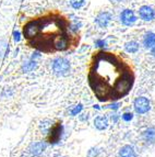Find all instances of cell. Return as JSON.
Here are the masks:
<instances>
[{
	"instance_id": "cb8c5ba5",
	"label": "cell",
	"mask_w": 155,
	"mask_h": 157,
	"mask_svg": "<svg viewBox=\"0 0 155 157\" xmlns=\"http://www.w3.org/2000/svg\"><path fill=\"white\" fill-rule=\"evenodd\" d=\"M151 53H152V55L155 57V44L153 45L152 47H151Z\"/></svg>"
},
{
	"instance_id": "603a6c76",
	"label": "cell",
	"mask_w": 155,
	"mask_h": 157,
	"mask_svg": "<svg viewBox=\"0 0 155 157\" xmlns=\"http://www.w3.org/2000/svg\"><path fill=\"white\" fill-rule=\"evenodd\" d=\"M132 117H133V115H132V113L127 112V113H124V114L122 115V119H124V121H127V122H128V121L132 120Z\"/></svg>"
},
{
	"instance_id": "9c48e42d",
	"label": "cell",
	"mask_w": 155,
	"mask_h": 157,
	"mask_svg": "<svg viewBox=\"0 0 155 157\" xmlns=\"http://www.w3.org/2000/svg\"><path fill=\"white\" fill-rule=\"evenodd\" d=\"M61 130H62V126L60 124L58 125L54 126L52 128V131H50V136H49V142L55 144V143H57L58 141L60 140V136H61Z\"/></svg>"
},
{
	"instance_id": "44dd1931",
	"label": "cell",
	"mask_w": 155,
	"mask_h": 157,
	"mask_svg": "<svg viewBox=\"0 0 155 157\" xmlns=\"http://www.w3.org/2000/svg\"><path fill=\"white\" fill-rule=\"evenodd\" d=\"M21 39V33L20 31H18V30H14L13 31V40L16 41V42H19Z\"/></svg>"
},
{
	"instance_id": "8fae6325",
	"label": "cell",
	"mask_w": 155,
	"mask_h": 157,
	"mask_svg": "<svg viewBox=\"0 0 155 157\" xmlns=\"http://www.w3.org/2000/svg\"><path fill=\"white\" fill-rule=\"evenodd\" d=\"M119 157H137L133 147L130 145H124L119 151Z\"/></svg>"
},
{
	"instance_id": "d6986e66",
	"label": "cell",
	"mask_w": 155,
	"mask_h": 157,
	"mask_svg": "<svg viewBox=\"0 0 155 157\" xmlns=\"http://www.w3.org/2000/svg\"><path fill=\"white\" fill-rule=\"evenodd\" d=\"M81 110H82V105H78L73 108L72 110L70 111V113H71V115H77L78 113L81 112Z\"/></svg>"
},
{
	"instance_id": "30bf717a",
	"label": "cell",
	"mask_w": 155,
	"mask_h": 157,
	"mask_svg": "<svg viewBox=\"0 0 155 157\" xmlns=\"http://www.w3.org/2000/svg\"><path fill=\"white\" fill-rule=\"evenodd\" d=\"M94 125H95V128L97 130L103 131V130L107 128V126H108V120H107L106 117H103V115L96 117L95 120H94Z\"/></svg>"
},
{
	"instance_id": "3957f363",
	"label": "cell",
	"mask_w": 155,
	"mask_h": 157,
	"mask_svg": "<svg viewBox=\"0 0 155 157\" xmlns=\"http://www.w3.org/2000/svg\"><path fill=\"white\" fill-rule=\"evenodd\" d=\"M52 71L58 76H67L70 71V63L65 57H57L52 60Z\"/></svg>"
},
{
	"instance_id": "4fadbf2b",
	"label": "cell",
	"mask_w": 155,
	"mask_h": 157,
	"mask_svg": "<svg viewBox=\"0 0 155 157\" xmlns=\"http://www.w3.org/2000/svg\"><path fill=\"white\" fill-rule=\"evenodd\" d=\"M143 139L146 143H155V128H149L143 132Z\"/></svg>"
},
{
	"instance_id": "e0dca14e",
	"label": "cell",
	"mask_w": 155,
	"mask_h": 157,
	"mask_svg": "<svg viewBox=\"0 0 155 157\" xmlns=\"http://www.w3.org/2000/svg\"><path fill=\"white\" fill-rule=\"evenodd\" d=\"M84 2H85V0H70V5H71V7H72L73 9H75V10L82 8Z\"/></svg>"
},
{
	"instance_id": "d4e9b609",
	"label": "cell",
	"mask_w": 155,
	"mask_h": 157,
	"mask_svg": "<svg viewBox=\"0 0 155 157\" xmlns=\"http://www.w3.org/2000/svg\"><path fill=\"white\" fill-rule=\"evenodd\" d=\"M118 107H119L118 103H115V105H110L111 109H115V110H116V109H118Z\"/></svg>"
},
{
	"instance_id": "7a4b0ae2",
	"label": "cell",
	"mask_w": 155,
	"mask_h": 157,
	"mask_svg": "<svg viewBox=\"0 0 155 157\" xmlns=\"http://www.w3.org/2000/svg\"><path fill=\"white\" fill-rule=\"evenodd\" d=\"M23 35L32 46L41 52L65 51L69 47L67 22L59 17L31 20L24 25Z\"/></svg>"
},
{
	"instance_id": "ac0fdd59",
	"label": "cell",
	"mask_w": 155,
	"mask_h": 157,
	"mask_svg": "<svg viewBox=\"0 0 155 157\" xmlns=\"http://www.w3.org/2000/svg\"><path fill=\"white\" fill-rule=\"evenodd\" d=\"M80 26H81V22H78V20H74L72 23L70 24V29L75 32V31H78V30L80 29Z\"/></svg>"
},
{
	"instance_id": "2e32d148",
	"label": "cell",
	"mask_w": 155,
	"mask_h": 157,
	"mask_svg": "<svg viewBox=\"0 0 155 157\" xmlns=\"http://www.w3.org/2000/svg\"><path fill=\"white\" fill-rule=\"evenodd\" d=\"M9 52V45L5 42V40H0V57L7 55V53Z\"/></svg>"
},
{
	"instance_id": "8992f818",
	"label": "cell",
	"mask_w": 155,
	"mask_h": 157,
	"mask_svg": "<svg viewBox=\"0 0 155 157\" xmlns=\"http://www.w3.org/2000/svg\"><path fill=\"white\" fill-rule=\"evenodd\" d=\"M113 20V16L111 13L108 12V11H101L98 13L95 18V23L97 24L99 28H107L109 25V23Z\"/></svg>"
},
{
	"instance_id": "7c38bea8",
	"label": "cell",
	"mask_w": 155,
	"mask_h": 157,
	"mask_svg": "<svg viewBox=\"0 0 155 157\" xmlns=\"http://www.w3.org/2000/svg\"><path fill=\"white\" fill-rule=\"evenodd\" d=\"M155 44V33L147 32L143 37V45L145 48H151Z\"/></svg>"
},
{
	"instance_id": "6da1fadb",
	"label": "cell",
	"mask_w": 155,
	"mask_h": 157,
	"mask_svg": "<svg viewBox=\"0 0 155 157\" xmlns=\"http://www.w3.org/2000/svg\"><path fill=\"white\" fill-rule=\"evenodd\" d=\"M135 81L132 69L119 56L99 52L93 57L88 84L99 101L118 100L131 90Z\"/></svg>"
},
{
	"instance_id": "52a82bcc",
	"label": "cell",
	"mask_w": 155,
	"mask_h": 157,
	"mask_svg": "<svg viewBox=\"0 0 155 157\" xmlns=\"http://www.w3.org/2000/svg\"><path fill=\"white\" fill-rule=\"evenodd\" d=\"M139 17L144 21H152L155 18V10L151 6H142L139 9Z\"/></svg>"
},
{
	"instance_id": "277c9868",
	"label": "cell",
	"mask_w": 155,
	"mask_h": 157,
	"mask_svg": "<svg viewBox=\"0 0 155 157\" xmlns=\"http://www.w3.org/2000/svg\"><path fill=\"white\" fill-rule=\"evenodd\" d=\"M137 19L138 18L135 16V11L131 10V9H124L120 13V22L126 26H130L132 24H135Z\"/></svg>"
},
{
	"instance_id": "ba28073f",
	"label": "cell",
	"mask_w": 155,
	"mask_h": 157,
	"mask_svg": "<svg viewBox=\"0 0 155 157\" xmlns=\"http://www.w3.org/2000/svg\"><path fill=\"white\" fill-rule=\"evenodd\" d=\"M45 148H46V144L45 143H43V142H34L30 146V152L34 156H38V155H41V153L44 152Z\"/></svg>"
},
{
	"instance_id": "484cf974",
	"label": "cell",
	"mask_w": 155,
	"mask_h": 157,
	"mask_svg": "<svg viewBox=\"0 0 155 157\" xmlns=\"http://www.w3.org/2000/svg\"><path fill=\"white\" fill-rule=\"evenodd\" d=\"M22 157H34V155L33 154H24Z\"/></svg>"
},
{
	"instance_id": "9a60e30c",
	"label": "cell",
	"mask_w": 155,
	"mask_h": 157,
	"mask_svg": "<svg viewBox=\"0 0 155 157\" xmlns=\"http://www.w3.org/2000/svg\"><path fill=\"white\" fill-rule=\"evenodd\" d=\"M36 67V62L34 59L29 60V62H26V63L23 64L22 66V69H23L24 73H30V71H34V68Z\"/></svg>"
},
{
	"instance_id": "5b68a950",
	"label": "cell",
	"mask_w": 155,
	"mask_h": 157,
	"mask_svg": "<svg viewBox=\"0 0 155 157\" xmlns=\"http://www.w3.org/2000/svg\"><path fill=\"white\" fill-rule=\"evenodd\" d=\"M133 107H135V110L137 113L144 114V113H146L147 111L150 110V101L145 97H139L135 100Z\"/></svg>"
},
{
	"instance_id": "5bb4252c",
	"label": "cell",
	"mask_w": 155,
	"mask_h": 157,
	"mask_svg": "<svg viewBox=\"0 0 155 157\" xmlns=\"http://www.w3.org/2000/svg\"><path fill=\"white\" fill-rule=\"evenodd\" d=\"M139 43L135 42V41H130V42H127L124 44V50L128 53H131V54H135L139 51Z\"/></svg>"
},
{
	"instance_id": "ffe728a7",
	"label": "cell",
	"mask_w": 155,
	"mask_h": 157,
	"mask_svg": "<svg viewBox=\"0 0 155 157\" xmlns=\"http://www.w3.org/2000/svg\"><path fill=\"white\" fill-rule=\"evenodd\" d=\"M98 149L97 148H92V149H90L88 151V157H95V156H97L98 155Z\"/></svg>"
},
{
	"instance_id": "4316f807",
	"label": "cell",
	"mask_w": 155,
	"mask_h": 157,
	"mask_svg": "<svg viewBox=\"0 0 155 157\" xmlns=\"http://www.w3.org/2000/svg\"><path fill=\"white\" fill-rule=\"evenodd\" d=\"M110 1H121V0H110Z\"/></svg>"
},
{
	"instance_id": "7402d4cb",
	"label": "cell",
	"mask_w": 155,
	"mask_h": 157,
	"mask_svg": "<svg viewBox=\"0 0 155 157\" xmlns=\"http://www.w3.org/2000/svg\"><path fill=\"white\" fill-rule=\"evenodd\" d=\"M95 45L98 47H105L106 46V41H104V40H96Z\"/></svg>"
}]
</instances>
